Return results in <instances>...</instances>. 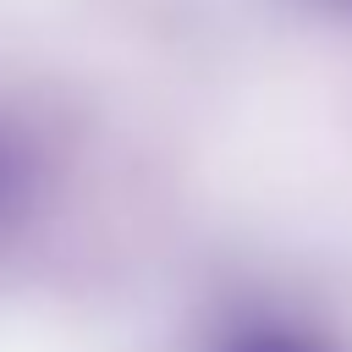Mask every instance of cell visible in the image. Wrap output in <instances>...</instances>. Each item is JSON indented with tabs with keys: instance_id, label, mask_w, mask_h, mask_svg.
Masks as SVG:
<instances>
[{
	"instance_id": "1",
	"label": "cell",
	"mask_w": 352,
	"mask_h": 352,
	"mask_svg": "<svg viewBox=\"0 0 352 352\" xmlns=\"http://www.w3.org/2000/svg\"><path fill=\"white\" fill-rule=\"evenodd\" d=\"M231 352H314L302 336H292V330H253V336H242Z\"/></svg>"
}]
</instances>
